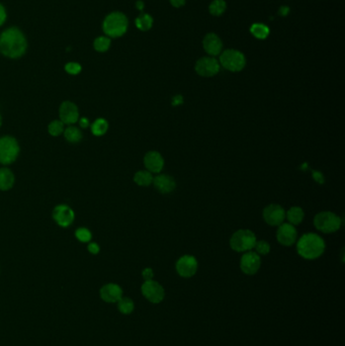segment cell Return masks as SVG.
<instances>
[{"instance_id":"1","label":"cell","mask_w":345,"mask_h":346,"mask_svg":"<svg viewBox=\"0 0 345 346\" xmlns=\"http://www.w3.org/2000/svg\"><path fill=\"white\" fill-rule=\"evenodd\" d=\"M28 42L24 32L18 28H10L0 34V53L10 59H18L24 55Z\"/></svg>"},{"instance_id":"2","label":"cell","mask_w":345,"mask_h":346,"mask_svg":"<svg viewBox=\"0 0 345 346\" xmlns=\"http://www.w3.org/2000/svg\"><path fill=\"white\" fill-rule=\"evenodd\" d=\"M326 248L324 239L315 233H307L296 242L298 254L307 260H314L323 255Z\"/></svg>"},{"instance_id":"3","label":"cell","mask_w":345,"mask_h":346,"mask_svg":"<svg viewBox=\"0 0 345 346\" xmlns=\"http://www.w3.org/2000/svg\"><path fill=\"white\" fill-rule=\"evenodd\" d=\"M128 26L126 16L120 12H114L106 16L102 24V30L108 38H120L126 34Z\"/></svg>"},{"instance_id":"4","label":"cell","mask_w":345,"mask_h":346,"mask_svg":"<svg viewBox=\"0 0 345 346\" xmlns=\"http://www.w3.org/2000/svg\"><path fill=\"white\" fill-rule=\"evenodd\" d=\"M342 221L338 216L332 212L324 210L318 212L314 218L315 228L325 234L337 232L341 227Z\"/></svg>"},{"instance_id":"5","label":"cell","mask_w":345,"mask_h":346,"mask_svg":"<svg viewBox=\"0 0 345 346\" xmlns=\"http://www.w3.org/2000/svg\"><path fill=\"white\" fill-rule=\"evenodd\" d=\"M256 235L248 229L237 230L230 238V247L236 252H247L254 248Z\"/></svg>"},{"instance_id":"6","label":"cell","mask_w":345,"mask_h":346,"mask_svg":"<svg viewBox=\"0 0 345 346\" xmlns=\"http://www.w3.org/2000/svg\"><path fill=\"white\" fill-rule=\"evenodd\" d=\"M220 65H222L226 70L231 72H239L244 69L246 65V59L243 53L237 50H226L221 53Z\"/></svg>"},{"instance_id":"7","label":"cell","mask_w":345,"mask_h":346,"mask_svg":"<svg viewBox=\"0 0 345 346\" xmlns=\"http://www.w3.org/2000/svg\"><path fill=\"white\" fill-rule=\"evenodd\" d=\"M20 152V147L16 140L12 137H4L0 139V163H12Z\"/></svg>"},{"instance_id":"8","label":"cell","mask_w":345,"mask_h":346,"mask_svg":"<svg viewBox=\"0 0 345 346\" xmlns=\"http://www.w3.org/2000/svg\"><path fill=\"white\" fill-rule=\"evenodd\" d=\"M262 217L268 225L278 227L286 220V210L280 204H270L264 208Z\"/></svg>"},{"instance_id":"9","label":"cell","mask_w":345,"mask_h":346,"mask_svg":"<svg viewBox=\"0 0 345 346\" xmlns=\"http://www.w3.org/2000/svg\"><path fill=\"white\" fill-rule=\"evenodd\" d=\"M141 292L147 300L152 302V304H159L165 298V290L163 286L153 280H145L141 286Z\"/></svg>"},{"instance_id":"10","label":"cell","mask_w":345,"mask_h":346,"mask_svg":"<svg viewBox=\"0 0 345 346\" xmlns=\"http://www.w3.org/2000/svg\"><path fill=\"white\" fill-rule=\"evenodd\" d=\"M262 266V258L256 252L247 251L244 252L240 259V268L243 274L247 276H253L257 274Z\"/></svg>"},{"instance_id":"11","label":"cell","mask_w":345,"mask_h":346,"mask_svg":"<svg viewBox=\"0 0 345 346\" xmlns=\"http://www.w3.org/2000/svg\"><path fill=\"white\" fill-rule=\"evenodd\" d=\"M176 268L178 274L184 278H192L198 268V264L196 258L192 255H184L182 256L176 264Z\"/></svg>"},{"instance_id":"12","label":"cell","mask_w":345,"mask_h":346,"mask_svg":"<svg viewBox=\"0 0 345 346\" xmlns=\"http://www.w3.org/2000/svg\"><path fill=\"white\" fill-rule=\"evenodd\" d=\"M196 72L202 77H212L220 71V63L214 57H204L196 61Z\"/></svg>"},{"instance_id":"13","label":"cell","mask_w":345,"mask_h":346,"mask_svg":"<svg viewBox=\"0 0 345 346\" xmlns=\"http://www.w3.org/2000/svg\"><path fill=\"white\" fill-rule=\"evenodd\" d=\"M296 238L298 232L294 226L288 223H282L278 226L276 231V239L280 244H282V246L290 247L296 242Z\"/></svg>"},{"instance_id":"14","label":"cell","mask_w":345,"mask_h":346,"mask_svg":"<svg viewBox=\"0 0 345 346\" xmlns=\"http://www.w3.org/2000/svg\"><path fill=\"white\" fill-rule=\"evenodd\" d=\"M164 158L157 151H149L144 157V165L151 173L159 174L164 168Z\"/></svg>"},{"instance_id":"15","label":"cell","mask_w":345,"mask_h":346,"mask_svg":"<svg viewBox=\"0 0 345 346\" xmlns=\"http://www.w3.org/2000/svg\"><path fill=\"white\" fill-rule=\"evenodd\" d=\"M53 218L61 227H68L74 220V212L67 206L60 204L53 210Z\"/></svg>"},{"instance_id":"16","label":"cell","mask_w":345,"mask_h":346,"mask_svg":"<svg viewBox=\"0 0 345 346\" xmlns=\"http://www.w3.org/2000/svg\"><path fill=\"white\" fill-rule=\"evenodd\" d=\"M204 51L212 57L218 56L221 54L223 49V42L221 38L216 34H208L202 42Z\"/></svg>"},{"instance_id":"17","label":"cell","mask_w":345,"mask_h":346,"mask_svg":"<svg viewBox=\"0 0 345 346\" xmlns=\"http://www.w3.org/2000/svg\"><path fill=\"white\" fill-rule=\"evenodd\" d=\"M153 184L157 192L163 194L172 192L176 188V180L167 174H157L153 178Z\"/></svg>"},{"instance_id":"18","label":"cell","mask_w":345,"mask_h":346,"mask_svg":"<svg viewBox=\"0 0 345 346\" xmlns=\"http://www.w3.org/2000/svg\"><path fill=\"white\" fill-rule=\"evenodd\" d=\"M59 114H60L61 122L67 124H75L79 118L77 106L73 102H65L61 104L59 110Z\"/></svg>"},{"instance_id":"19","label":"cell","mask_w":345,"mask_h":346,"mask_svg":"<svg viewBox=\"0 0 345 346\" xmlns=\"http://www.w3.org/2000/svg\"><path fill=\"white\" fill-rule=\"evenodd\" d=\"M100 296L104 302H118L122 298V290L116 284H108L102 288Z\"/></svg>"},{"instance_id":"20","label":"cell","mask_w":345,"mask_h":346,"mask_svg":"<svg viewBox=\"0 0 345 346\" xmlns=\"http://www.w3.org/2000/svg\"><path fill=\"white\" fill-rule=\"evenodd\" d=\"M305 218V212L300 206H292L288 212H286V219L288 223L292 226H298L303 222Z\"/></svg>"},{"instance_id":"21","label":"cell","mask_w":345,"mask_h":346,"mask_svg":"<svg viewBox=\"0 0 345 346\" xmlns=\"http://www.w3.org/2000/svg\"><path fill=\"white\" fill-rule=\"evenodd\" d=\"M14 184V176L12 172L8 168L0 169V190H8Z\"/></svg>"},{"instance_id":"22","label":"cell","mask_w":345,"mask_h":346,"mask_svg":"<svg viewBox=\"0 0 345 346\" xmlns=\"http://www.w3.org/2000/svg\"><path fill=\"white\" fill-rule=\"evenodd\" d=\"M153 176L148 170H140L136 172L134 176V182L140 186H149L153 184Z\"/></svg>"},{"instance_id":"23","label":"cell","mask_w":345,"mask_h":346,"mask_svg":"<svg viewBox=\"0 0 345 346\" xmlns=\"http://www.w3.org/2000/svg\"><path fill=\"white\" fill-rule=\"evenodd\" d=\"M251 34L260 40H264L270 34V28L266 24H253L250 28Z\"/></svg>"},{"instance_id":"24","label":"cell","mask_w":345,"mask_h":346,"mask_svg":"<svg viewBox=\"0 0 345 346\" xmlns=\"http://www.w3.org/2000/svg\"><path fill=\"white\" fill-rule=\"evenodd\" d=\"M118 308L122 314L128 315L134 311L135 304L130 298H122L118 302Z\"/></svg>"},{"instance_id":"25","label":"cell","mask_w":345,"mask_h":346,"mask_svg":"<svg viewBox=\"0 0 345 346\" xmlns=\"http://www.w3.org/2000/svg\"><path fill=\"white\" fill-rule=\"evenodd\" d=\"M110 44H112L110 38H108L106 36H98L94 40V47L96 51L100 52V53H104L110 49Z\"/></svg>"},{"instance_id":"26","label":"cell","mask_w":345,"mask_h":346,"mask_svg":"<svg viewBox=\"0 0 345 346\" xmlns=\"http://www.w3.org/2000/svg\"><path fill=\"white\" fill-rule=\"evenodd\" d=\"M136 26L142 32L149 30L153 26V18L151 16L144 14L136 18Z\"/></svg>"},{"instance_id":"27","label":"cell","mask_w":345,"mask_h":346,"mask_svg":"<svg viewBox=\"0 0 345 346\" xmlns=\"http://www.w3.org/2000/svg\"><path fill=\"white\" fill-rule=\"evenodd\" d=\"M108 128V124L106 120L104 118H98L96 120L92 126V132L96 136H102L106 133Z\"/></svg>"},{"instance_id":"28","label":"cell","mask_w":345,"mask_h":346,"mask_svg":"<svg viewBox=\"0 0 345 346\" xmlns=\"http://www.w3.org/2000/svg\"><path fill=\"white\" fill-rule=\"evenodd\" d=\"M208 10L212 16H220L226 10V2H224V0H214V2L210 4Z\"/></svg>"},{"instance_id":"29","label":"cell","mask_w":345,"mask_h":346,"mask_svg":"<svg viewBox=\"0 0 345 346\" xmlns=\"http://www.w3.org/2000/svg\"><path fill=\"white\" fill-rule=\"evenodd\" d=\"M64 135H65V138L71 143H77L82 138V134L79 131V128H77L75 126L67 128L64 131Z\"/></svg>"},{"instance_id":"30","label":"cell","mask_w":345,"mask_h":346,"mask_svg":"<svg viewBox=\"0 0 345 346\" xmlns=\"http://www.w3.org/2000/svg\"><path fill=\"white\" fill-rule=\"evenodd\" d=\"M254 249L258 255H268L270 252V245L264 240L256 241Z\"/></svg>"},{"instance_id":"31","label":"cell","mask_w":345,"mask_h":346,"mask_svg":"<svg viewBox=\"0 0 345 346\" xmlns=\"http://www.w3.org/2000/svg\"><path fill=\"white\" fill-rule=\"evenodd\" d=\"M48 128L52 136H59L64 132V124L61 120H54L49 124Z\"/></svg>"},{"instance_id":"32","label":"cell","mask_w":345,"mask_h":346,"mask_svg":"<svg viewBox=\"0 0 345 346\" xmlns=\"http://www.w3.org/2000/svg\"><path fill=\"white\" fill-rule=\"evenodd\" d=\"M76 238L81 242H88L92 239V233L85 228H80L75 233Z\"/></svg>"},{"instance_id":"33","label":"cell","mask_w":345,"mask_h":346,"mask_svg":"<svg viewBox=\"0 0 345 346\" xmlns=\"http://www.w3.org/2000/svg\"><path fill=\"white\" fill-rule=\"evenodd\" d=\"M82 67L79 63H76V62H70V63H67L65 65V70L67 73L71 74V75H77L80 73Z\"/></svg>"},{"instance_id":"34","label":"cell","mask_w":345,"mask_h":346,"mask_svg":"<svg viewBox=\"0 0 345 346\" xmlns=\"http://www.w3.org/2000/svg\"><path fill=\"white\" fill-rule=\"evenodd\" d=\"M142 276L144 278L145 280H153V276H154V272H153V270L152 268H145L142 272Z\"/></svg>"},{"instance_id":"35","label":"cell","mask_w":345,"mask_h":346,"mask_svg":"<svg viewBox=\"0 0 345 346\" xmlns=\"http://www.w3.org/2000/svg\"><path fill=\"white\" fill-rule=\"evenodd\" d=\"M6 20V10L4 6L0 4V26L4 24Z\"/></svg>"},{"instance_id":"36","label":"cell","mask_w":345,"mask_h":346,"mask_svg":"<svg viewBox=\"0 0 345 346\" xmlns=\"http://www.w3.org/2000/svg\"><path fill=\"white\" fill-rule=\"evenodd\" d=\"M170 4H172V6L180 8L186 4V0H170Z\"/></svg>"},{"instance_id":"37","label":"cell","mask_w":345,"mask_h":346,"mask_svg":"<svg viewBox=\"0 0 345 346\" xmlns=\"http://www.w3.org/2000/svg\"><path fill=\"white\" fill-rule=\"evenodd\" d=\"M88 250L92 253V254H96L100 252V246L96 243H90L88 245Z\"/></svg>"},{"instance_id":"38","label":"cell","mask_w":345,"mask_h":346,"mask_svg":"<svg viewBox=\"0 0 345 346\" xmlns=\"http://www.w3.org/2000/svg\"><path fill=\"white\" fill-rule=\"evenodd\" d=\"M88 124H90V122H88V118H82L80 120V126H81L82 128H88Z\"/></svg>"},{"instance_id":"39","label":"cell","mask_w":345,"mask_h":346,"mask_svg":"<svg viewBox=\"0 0 345 346\" xmlns=\"http://www.w3.org/2000/svg\"><path fill=\"white\" fill-rule=\"evenodd\" d=\"M136 8H137L139 10H143V8H144V2H142V0H138V2H136Z\"/></svg>"},{"instance_id":"40","label":"cell","mask_w":345,"mask_h":346,"mask_svg":"<svg viewBox=\"0 0 345 346\" xmlns=\"http://www.w3.org/2000/svg\"><path fill=\"white\" fill-rule=\"evenodd\" d=\"M288 12H290V10L286 8V6H284V8H282L280 10V14H282V16H286L288 14Z\"/></svg>"},{"instance_id":"41","label":"cell","mask_w":345,"mask_h":346,"mask_svg":"<svg viewBox=\"0 0 345 346\" xmlns=\"http://www.w3.org/2000/svg\"><path fill=\"white\" fill-rule=\"evenodd\" d=\"M0 126H2V116H0Z\"/></svg>"}]
</instances>
